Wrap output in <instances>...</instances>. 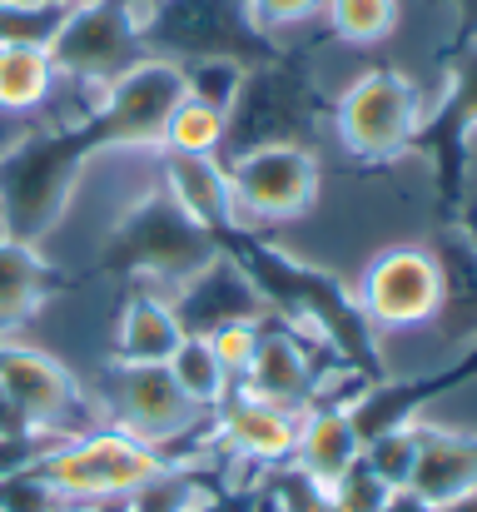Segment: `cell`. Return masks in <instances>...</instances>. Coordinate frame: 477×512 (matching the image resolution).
I'll list each match as a JSON object with an SVG mask.
<instances>
[{
	"mask_svg": "<svg viewBox=\"0 0 477 512\" xmlns=\"http://www.w3.org/2000/svg\"><path fill=\"white\" fill-rule=\"evenodd\" d=\"M463 239H468V249H473V259H477V204L463 209Z\"/></svg>",
	"mask_w": 477,
	"mask_h": 512,
	"instance_id": "1f68e13d",
	"label": "cell"
},
{
	"mask_svg": "<svg viewBox=\"0 0 477 512\" xmlns=\"http://www.w3.org/2000/svg\"><path fill=\"white\" fill-rule=\"evenodd\" d=\"M164 468L169 463L150 443H140L120 428H90L80 438L50 443L25 473L55 503H115V498H135Z\"/></svg>",
	"mask_w": 477,
	"mask_h": 512,
	"instance_id": "3957f363",
	"label": "cell"
},
{
	"mask_svg": "<svg viewBox=\"0 0 477 512\" xmlns=\"http://www.w3.org/2000/svg\"><path fill=\"white\" fill-rule=\"evenodd\" d=\"M229 179V224H279L314 204L318 155L309 145H254L224 170Z\"/></svg>",
	"mask_w": 477,
	"mask_h": 512,
	"instance_id": "ba28073f",
	"label": "cell"
},
{
	"mask_svg": "<svg viewBox=\"0 0 477 512\" xmlns=\"http://www.w3.org/2000/svg\"><path fill=\"white\" fill-rule=\"evenodd\" d=\"M403 0H323V20L343 45H378L398 30Z\"/></svg>",
	"mask_w": 477,
	"mask_h": 512,
	"instance_id": "cb8c5ba5",
	"label": "cell"
},
{
	"mask_svg": "<svg viewBox=\"0 0 477 512\" xmlns=\"http://www.w3.org/2000/svg\"><path fill=\"white\" fill-rule=\"evenodd\" d=\"M55 284L60 279H55L50 259H40V249L15 244V239L0 234V334L15 329V324H25L45 304V294Z\"/></svg>",
	"mask_w": 477,
	"mask_h": 512,
	"instance_id": "ffe728a7",
	"label": "cell"
},
{
	"mask_svg": "<svg viewBox=\"0 0 477 512\" xmlns=\"http://www.w3.org/2000/svg\"><path fill=\"white\" fill-rule=\"evenodd\" d=\"M214 259H219V239L204 224H194L169 199V189H150L135 209H125L120 224L110 229L105 249H100V269L140 274V279L164 289V299Z\"/></svg>",
	"mask_w": 477,
	"mask_h": 512,
	"instance_id": "7a4b0ae2",
	"label": "cell"
},
{
	"mask_svg": "<svg viewBox=\"0 0 477 512\" xmlns=\"http://www.w3.org/2000/svg\"><path fill=\"white\" fill-rule=\"evenodd\" d=\"M468 378H477V348H468L453 368L428 373V378H418V383H403V378H373V383H363V388L343 403V413H348L358 443H368V438H378V433L413 428V418H418V408H423L428 398H443V393H453V388L468 383Z\"/></svg>",
	"mask_w": 477,
	"mask_h": 512,
	"instance_id": "4fadbf2b",
	"label": "cell"
},
{
	"mask_svg": "<svg viewBox=\"0 0 477 512\" xmlns=\"http://www.w3.org/2000/svg\"><path fill=\"white\" fill-rule=\"evenodd\" d=\"M358 453H363V443L338 403H314L309 413H299V443H294L289 463L304 468L318 488H333L358 463Z\"/></svg>",
	"mask_w": 477,
	"mask_h": 512,
	"instance_id": "e0dca14e",
	"label": "cell"
},
{
	"mask_svg": "<svg viewBox=\"0 0 477 512\" xmlns=\"http://www.w3.org/2000/svg\"><path fill=\"white\" fill-rule=\"evenodd\" d=\"M214 428H219V448L224 458H244L259 468L289 463L294 443H299V413L274 408L244 388H229V398L214 408Z\"/></svg>",
	"mask_w": 477,
	"mask_h": 512,
	"instance_id": "9a60e30c",
	"label": "cell"
},
{
	"mask_svg": "<svg viewBox=\"0 0 477 512\" xmlns=\"http://www.w3.org/2000/svg\"><path fill=\"white\" fill-rule=\"evenodd\" d=\"M60 70L50 65L45 45H25V40H0V115L30 125V115H40L55 90H60Z\"/></svg>",
	"mask_w": 477,
	"mask_h": 512,
	"instance_id": "d6986e66",
	"label": "cell"
},
{
	"mask_svg": "<svg viewBox=\"0 0 477 512\" xmlns=\"http://www.w3.org/2000/svg\"><path fill=\"white\" fill-rule=\"evenodd\" d=\"M184 65L174 60H140L135 70H125L95 105V120L110 140V150H159V135L174 115V105L184 100Z\"/></svg>",
	"mask_w": 477,
	"mask_h": 512,
	"instance_id": "8fae6325",
	"label": "cell"
},
{
	"mask_svg": "<svg viewBox=\"0 0 477 512\" xmlns=\"http://www.w3.org/2000/svg\"><path fill=\"white\" fill-rule=\"evenodd\" d=\"M105 418L110 428L169 448L179 438H189L204 418V408H194L184 398V388L174 383L169 363H105Z\"/></svg>",
	"mask_w": 477,
	"mask_h": 512,
	"instance_id": "9c48e42d",
	"label": "cell"
},
{
	"mask_svg": "<svg viewBox=\"0 0 477 512\" xmlns=\"http://www.w3.org/2000/svg\"><path fill=\"white\" fill-rule=\"evenodd\" d=\"M95 512H135L130 498H115V503H95Z\"/></svg>",
	"mask_w": 477,
	"mask_h": 512,
	"instance_id": "d6a6232c",
	"label": "cell"
},
{
	"mask_svg": "<svg viewBox=\"0 0 477 512\" xmlns=\"http://www.w3.org/2000/svg\"><path fill=\"white\" fill-rule=\"evenodd\" d=\"M219 249L254 279V289L264 294L269 314L284 319L289 329H309V334H323V343H333L343 353V363L353 373H363L368 383L383 378L378 368V348H373V329L358 309V299H348V289L318 269H304L294 264L289 254L259 244L254 234H244L239 224H224L219 234Z\"/></svg>",
	"mask_w": 477,
	"mask_h": 512,
	"instance_id": "6da1fadb",
	"label": "cell"
},
{
	"mask_svg": "<svg viewBox=\"0 0 477 512\" xmlns=\"http://www.w3.org/2000/svg\"><path fill=\"white\" fill-rule=\"evenodd\" d=\"M244 393L274 403V408H289V413H309L318 398V373H314V358L304 348V334L289 329L284 319H264L259 329V348L244 368Z\"/></svg>",
	"mask_w": 477,
	"mask_h": 512,
	"instance_id": "5bb4252c",
	"label": "cell"
},
{
	"mask_svg": "<svg viewBox=\"0 0 477 512\" xmlns=\"http://www.w3.org/2000/svg\"><path fill=\"white\" fill-rule=\"evenodd\" d=\"M184 329V339H209L214 329L224 324H264L269 319V304L264 294L254 289V279L219 249L214 264H204L189 284H179L169 299H164Z\"/></svg>",
	"mask_w": 477,
	"mask_h": 512,
	"instance_id": "7c38bea8",
	"label": "cell"
},
{
	"mask_svg": "<svg viewBox=\"0 0 477 512\" xmlns=\"http://www.w3.org/2000/svg\"><path fill=\"white\" fill-rule=\"evenodd\" d=\"M179 339H184V329H179L174 309L155 294H135L115 329V363H169Z\"/></svg>",
	"mask_w": 477,
	"mask_h": 512,
	"instance_id": "44dd1931",
	"label": "cell"
},
{
	"mask_svg": "<svg viewBox=\"0 0 477 512\" xmlns=\"http://www.w3.org/2000/svg\"><path fill=\"white\" fill-rule=\"evenodd\" d=\"M150 5L155 0H80V5H70L45 45L60 80L110 90L125 70L150 60V50H145Z\"/></svg>",
	"mask_w": 477,
	"mask_h": 512,
	"instance_id": "277c9868",
	"label": "cell"
},
{
	"mask_svg": "<svg viewBox=\"0 0 477 512\" xmlns=\"http://www.w3.org/2000/svg\"><path fill=\"white\" fill-rule=\"evenodd\" d=\"M224 140H229L224 115H219L214 105H204V100L184 95V100L174 105V115H169L164 135H159V150H174V155H209V160H214Z\"/></svg>",
	"mask_w": 477,
	"mask_h": 512,
	"instance_id": "603a6c76",
	"label": "cell"
},
{
	"mask_svg": "<svg viewBox=\"0 0 477 512\" xmlns=\"http://www.w3.org/2000/svg\"><path fill=\"white\" fill-rule=\"evenodd\" d=\"M408 488H413L423 503H433V508H443L448 498L477 488V438L418 428V458H413Z\"/></svg>",
	"mask_w": 477,
	"mask_h": 512,
	"instance_id": "2e32d148",
	"label": "cell"
},
{
	"mask_svg": "<svg viewBox=\"0 0 477 512\" xmlns=\"http://www.w3.org/2000/svg\"><path fill=\"white\" fill-rule=\"evenodd\" d=\"M443 304H448V269L418 244L383 249L368 264L363 294H358L363 319L368 324H388V329L428 324L433 314H443Z\"/></svg>",
	"mask_w": 477,
	"mask_h": 512,
	"instance_id": "30bf717a",
	"label": "cell"
},
{
	"mask_svg": "<svg viewBox=\"0 0 477 512\" xmlns=\"http://www.w3.org/2000/svg\"><path fill=\"white\" fill-rule=\"evenodd\" d=\"M413 458H418V428H393L363 443V463L388 483V488H408L413 478Z\"/></svg>",
	"mask_w": 477,
	"mask_h": 512,
	"instance_id": "d4e9b609",
	"label": "cell"
},
{
	"mask_svg": "<svg viewBox=\"0 0 477 512\" xmlns=\"http://www.w3.org/2000/svg\"><path fill=\"white\" fill-rule=\"evenodd\" d=\"M468 140H477V125H473V130H468ZM468 140H463V145H468Z\"/></svg>",
	"mask_w": 477,
	"mask_h": 512,
	"instance_id": "e575fe53",
	"label": "cell"
},
{
	"mask_svg": "<svg viewBox=\"0 0 477 512\" xmlns=\"http://www.w3.org/2000/svg\"><path fill=\"white\" fill-rule=\"evenodd\" d=\"M244 10H249V25L279 50V35L304 25V20H314L323 10V0H244Z\"/></svg>",
	"mask_w": 477,
	"mask_h": 512,
	"instance_id": "83f0119b",
	"label": "cell"
},
{
	"mask_svg": "<svg viewBox=\"0 0 477 512\" xmlns=\"http://www.w3.org/2000/svg\"><path fill=\"white\" fill-rule=\"evenodd\" d=\"M264 498H269L274 512H338L333 508V493L318 488L314 478L304 468H294V463H279V478L269 483Z\"/></svg>",
	"mask_w": 477,
	"mask_h": 512,
	"instance_id": "484cf974",
	"label": "cell"
},
{
	"mask_svg": "<svg viewBox=\"0 0 477 512\" xmlns=\"http://www.w3.org/2000/svg\"><path fill=\"white\" fill-rule=\"evenodd\" d=\"M328 493H333V508L338 512H383V503H388L393 488H388V483L363 463V453H358V463H353Z\"/></svg>",
	"mask_w": 477,
	"mask_h": 512,
	"instance_id": "4316f807",
	"label": "cell"
},
{
	"mask_svg": "<svg viewBox=\"0 0 477 512\" xmlns=\"http://www.w3.org/2000/svg\"><path fill=\"white\" fill-rule=\"evenodd\" d=\"M159 174H164L169 199H174L194 224H204L209 234H219V229L229 224V179L219 170V160L159 150Z\"/></svg>",
	"mask_w": 477,
	"mask_h": 512,
	"instance_id": "ac0fdd59",
	"label": "cell"
},
{
	"mask_svg": "<svg viewBox=\"0 0 477 512\" xmlns=\"http://www.w3.org/2000/svg\"><path fill=\"white\" fill-rule=\"evenodd\" d=\"M338 140L358 160H388L418 145L423 130V95L398 70H363L338 95Z\"/></svg>",
	"mask_w": 477,
	"mask_h": 512,
	"instance_id": "8992f818",
	"label": "cell"
},
{
	"mask_svg": "<svg viewBox=\"0 0 477 512\" xmlns=\"http://www.w3.org/2000/svg\"><path fill=\"white\" fill-rule=\"evenodd\" d=\"M45 5H60V10H70V5H80V0H45Z\"/></svg>",
	"mask_w": 477,
	"mask_h": 512,
	"instance_id": "836d02e7",
	"label": "cell"
},
{
	"mask_svg": "<svg viewBox=\"0 0 477 512\" xmlns=\"http://www.w3.org/2000/svg\"><path fill=\"white\" fill-rule=\"evenodd\" d=\"M145 50L174 65L229 60L244 70L284 55L249 25L244 0H155L145 15Z\"/></svg>",
	"mask_w": 477,
	"mask_h": 512,
	"instance_id": "5b68a950",
	"label": "cell"
},
{
	"mask_svg": "<svg viewBox=\"0 0 477 512\" xmlns=\"http://www.w3.org/2000/svg\"><path fill=\"white\" fill-rule=\"evenodd\" d=\"M259 329H264V324H224V329L209 334L214 358L224 363V373H229L234 383L244 378V368H249V358H254V348H259Z\"/></svg>",
	"mask_w": 477,
	"mask_h": 512,
	"instance_id": "f1b7e54d",
	"label": "cell"
},
{
	"mask_svg": "<svg viewBox=\"0 0 477 512\" xmlns=\"http://www.w3.org/2000/svg\"><path fill=\"white\" fill-rule=\"evenodd\" d=\"M438 512H477V488H468V493H458V498H448Z\"/></svg>",
	"mask_w": 477,
	"mask_h": 512,
	"instance_id": "4dcf8cb0",
	"label": "cell"
},
{
	"mask_svg": "<svg viewBox=\"0 0 477 512\" xmlns=\"http://www.w3.org/2000/svg\"><path fill=\"white\" fill-rule=\"evenodd\" d=\"M169 373H174V383L184 388V398H189L194 408H204V413H214V408L229 398V388H234V378H229L224 363L214 358L209 339H179V348L169 353Z\"/></svg>",
	"mask_w": 477,
	"mask_h": 512,
	"instance_id": "7402d4cb",
	"label": "cell"
},
{
	"mask_svg": "<svg viewBox=\"0 0 477 512\" xmlns=\"http://www.w3.org/2000/svg\"><path fill=\"white\" fill-rule=\"evenodd\" d=\"M383 512H438L433 503H423L413 488H393L388 493V503H383Z\"/></svg>",
	"mask_w": 477,
	"mask_h": 512,
	"instance_id": "f546056e",
	"label": "cell"
},
{
	"mask_svg": "<svg viewBox=\"0 0 477 512\" xmlns=\"http://www.w3.org/2000/svg\"><path fill=\"white\" fill-rule=\"evenodd\" d=\"M0 393L15 408V418L25 423V433L45 438V443H65L90 433L85 423V398L75 388V378L40 348L15 339H0Z\"/></svg>",
	"mask_w": 477,
	"mask_h": 512,
	"instance_id": "52a82bcc",
	"label": "cell"
}]
</instances>
